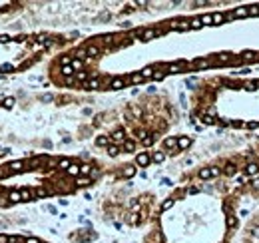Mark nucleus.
<instances>
[{"mask_svg":"<svg viewBox=\"0 0 259 243\" xmlns=\"http://www.w3.org/2000/svg\"><path fill=\"white\" fill-rule=\"evenodd\" d=\"M211 20H213V16H209V14H205V16H203V18H201V24H209V22H211Z\"/></svg>","mask_w":259,"mask_h":243,"instance_id":"obj_34","label":"nucleus"},{"mask_svg":"<svg viewBox=\"0 0 259 243\" xmlns=\"http://www.w3.org/2000/svg\"><path fill=\"white\" fill-rule=\"evenodd\" d=\"M213 22L217 24V22H223V16L221 14H213Z\"/></svg>","mask_w":259,"mask_h":243,"instance_id":"obj_37","label":"nucleus"},{"mask_svg":"<svg viewBox=\"0 0 259 243\" xmlns=\"http://www.w3.org/2000/svg\"><path fill=\"white\" fill-rule=\"evenodd\" d=\"M8 201H10V203L22 201V195H20V191H12V193H10V197H8Z\"/></svg>","mask_w":259,"mask_h":243,"instance_id":"obj_5","label":"nucleus"},{"mask_svg":"<svg viewBox=\"0 0 259 243\" xmlns=\"http://www.w3.org/2000/svg\"><path fill=\"white\" fill-rule=\"evenodd\" d=\"M124 149H126V152H134V149H136V144H134V141H124Z\"/></svg>","mask_w":259,"mask_h":243,"instance_id":"obj_15","label":"nucleus"},{"mask_svg":"<svg viewBox=\"0 0 259 243\" xmlns=\"http://www.w3.org/2000/svg\"><path fill=\"white\" fill-rule=\"evenodd\" d=\"M40 100H42V102H52L54 96H52V94H42V96H40Z\"/></svg>","mask_w":259,"mask_h":243,"instance_id":"obj_26","label":"nucleus"},{"mask_svg":"<svg viewBox=\"0 0 259 243\" xmlns=\"http://www.w3.org/2000/svg\"><path fill=\"white\" fill-rule=\"evenodd\" d=\"M114 140H116V141H124V132H122V129H116V132H114Z\"/></svg>","mask_w":259,"mask_h":243,"instance_id":"obj_16","label":"nucleus"},{"mask_svg":"<svg viewBox=\"0 0 259 243\" xmlns=\"http://www.w3.org/2000/svg\"><path fill=\"white\" fill-rule=\"evenodd\" d=\"M257 171H259V165H257V163H249V165H247V173L255 175Z\"/></svg>","mask_w":259,"mask_h":243,"instance_id":"obj_10","label":"nucleus"},{"mask_svg":"<svg viewBox=\"0 0 259 243\" xmlns=\"http://www.w3.org/2000/svg\"><path fill=\"white\" fill-rule=\"evenodd\" d=\"M98 86H100V82H98V80H90V82L86 84V88H90V90H96Z\"/></svg>","mask_w":259,"mask_h":243,"instance_id":"obj_19","label":"nucleus"},{"mask_svg":"<svg viewBox=\"0 0 259 243\" xmlns=\"http://www.w3.org/2000/svg\"><path fill=\"white\" fill-rule=\"evenodd\" d=\"M154 140H156V137H152V136H148V137H144V145H152V144H154Z\"/></svg>","mask_w":259,"mask_h":243,"instance_id":"obj_30","label":"nucleus"},{"mask_svg":"<svg viewBox=\"0 0 259 243\" xmlns=\"http://www.w3.org/2000/svg\"><path fill=\"white\" fill-rule=\"evenodd\" d=\"M72 68H74V70H80V68H82V60H78V58H76V60H72Z\"/></svg>","mask_w":259,"mask_h":243,"instance_id":"obj_23","label":"nucleus"},{"mask_svg":"<svg viewBox=\"0 0 259 243\" xmlns=\"http://www.w3.org/2000/svg\"><path fill=\"white\" fill-rule=\"evenodd\" d=\"M96 144H98V145H108V137H106V136H100V137L96 140Z\"/></svg>","mask_w":259,"mask_h":243,"instance_id":"obj_21","label":"nucleus"},{"mask_svg":"<svg viewBox=\"0 0 259 243\" xmlns=\"http://www.w3.org/2000/svg\"><path fill=\"white\" fill-rule=\"evenodd\" d=\"M0 72H2V74L12 72V66H10V64H2V66H0Z\"/></svg>","mask_w":259,"mask_h":243,"instance_id":"obj_27","label":"nucleus"},{"mask_svg":"<svg viewBox=\"0 0 259 243\" xmlns=\"http://www.w3.org/2000/svg\"><path fill=\"white\" fill-rule=\"evenodd\" d=\"M110 86H112L114 90H120V88L124 86V80H120V78H118V80H112V84H110Z\"/></svg>","mask_w":259,"mask_h":243,"instance_id":"obj_14","label":"nucleus"},{"mask_svg":"<svg viewBox=\"0 0 259 243\" xmlns=\"http://www.w3.org/2000/svg\"><path fill=\"white\" fill-rule=\"evenodd\" d=\"M249 14L257 16V14H259V6H251V8H249Z\"/></svg>","mask_w":259,"mask_h":243,"instance_id":"obj_36","label":"nucleus"},{"mask_svg":"<svg viewBox=\"0 0 259 243\" xmlns=\"http://www.w3.org/2000/svg\"><path fill=\"white\" fill-rule=\"evenodd\" d=\"M62 74H64V76H68V78H70L72 74H74V68H72V66H62Z\"/></svg>","mask_w":259,"mask_h":243,"instance_id":"obj_12","label":"nucleus"},{"mask_svg":"<svg viewBox=\"0 0 259 243\" xmlns=\"http://www.w3.org/2000/svg\"><path fill=\"white\" fill-rule=\"evenodd\" d=\"M86 52H88V56H98V52H100V50H98L96 46H90V48H88Z\"/></svg>","mask_w":259,"mask_h":243,"instance_id":"obj_20","label":"nucleus"},{"mask_svg":"<svg viewBox=\"0 0 259 243\" xmlns=\"http://www.w3.org/2000/svg\"><path fill=\"white\" fill-rule=\"evenodd\" d=\"M8 167H10L12 171H20V169H22V161H12Z\"/></svg>","mask_w":259,"mask_h":243,"instance_id":"obj_13","label":"nucleus"},{"mask_svg":"<svg viewBox=\"0 0 259 243\" xmlns=\"http://www.w3.org/2000/svg\"><path fill=\"white\" fill-rule=\"evenodd\" d=\"M8 40H10L8 36H0V42H2V44H4V42H8Z\"/></svg>","mask_w":259,"mask_h":243,"instance_id":"obj_44","label":"nucleus"},{"mask_svg":"<svg viewBox=\"0 0 259 243\" xmlns=\"http://www.w3.org/2000/svg\"><path fill=\"white\" fill-rule=\"evenodd\" d=\"M253 187H259V179H255V181H253Z\"/></svg>","mask_w":259,"mask_h":243,"instance_id":"obj_45","label":"nucleus"},{"mask_svg":"<svg viewBox=\"0 0 259 243\" xmlns=\"http://www.w3.org/2000/svg\"><path fill=\"white\" fill-rule=\"evenodd\" d=\"M136 161H138V165H148V163H150V156H148V153H140L138 157H136Z\"/></svg>","mask_w":259,"mask_h":243,"instance_id":"obj_1","label":"nucleus"},{"mask_svg":"<svg viewBox=\"0 0 259 243\" xmlns=\"http://www.w3.org/2000/svg\"><path fill=\"white\" fill-rule=\"evenodd\" d=\"M207 64H209L207 60H195V66H197V68H205Z\"/></svg>","mask_w":259,"mask_h":243,"instance_id":"obj_29","label":"nucleus"},{"mask_svg":"<svg viewBox=\"0 0 259 243\" xmlns=\"http://www.w3.org/2000/svg\"><path fill=\"white\" fill-rule=\"evenodd\" d=\"M172 205H173V199H168V201H164V205H162V209H164V211H165V209H169V207H172Z\"/></svg>","mask_w":259,"mask_h":243,"instance_id":"obj_33","label":"nucleus"},{"mask_svg":"<svg viewBox=\"0 0 259 243\" xmlns=\"http://www.w3.org/2000/svg\"><path fill=\"white\" fill-rule=\"evenodd\" d=\"M90 169H92L90 165H80V173H84V175H86V173H90Z\"/></svg>","mask_w":259,"mask_h":243,"instance_id":"obj_32","label":"nucleus"},{"mask_svg":"<svg viewBox=\"0 0 259 243\" xmlns=\"http://www.w3.org/2000/svg\"><path fill=\"white\" fill-rule=\"evenodd\" d=\"M142 76H144V78H150V76H154V70H152V68H146V70H142Z\"/></svg>","mask_w":259,"mask_h":243,"instance_id":"obj_25","label":"nucleus"},{"mask_svg":"<svg viewBox=\"0 0 259 243\" xmlns=\"http://www.w3.org/2000/svg\"><path fill=\"white\" fill-rule=\"evenodd\" d=\"M164 148H165V149H176V148H177V140H173V137H168V140L164 141Z\"/></svg>","mask_w":259,"mask_h":243,"instance_id":"obj_2","label":"nucleus"},{"mask_svg":"<svg viewBox=\"0 0 259 243\" xmlns=\"http://www.w3.org/2000/svg\"><path fill=\"white\" fill-rule=\"evenodd\" d=\"M66 171H68V173H70V175H78V173H80V165H74V163H72V165L68 167Z\"/></svg>","mask_w":259,"mask_h":243,"instance_id":"obj_9","label":"nucleus"},{"mask_svg":"<svg viewBox=\"0 0 259 243\" xmlns=\"http://www.w3.org/2000/svg\"><path fill=\"white\" fill-rule=\"evenodd\" d=\"M134 173H136V167H134V165H128L124 171H122V175H124V177H132Z\"/></svg>","mask_w":259,"mask_h":243,"instance_id":"obj_6","label":"nucleus"},{"mask_svg":"<svg viewBox=\"0 0 259 243\" xmlns=\"http://www.w3.org/2000/svg\"><path fill=\"white\" fill-rule=\"evenodd\" d=\"M58 165H60L62 169H68V167H70V160H60V161H58Z\"/></svg>","mask_w":259,"mask_h":243,"instance_id":"obj_22","label":"nucleus"},{"mask_svg":"<svg viewBox=\"0 0 259 243\" xmlns=\"http://www.w3.org/2000/svg\"><path fill=\"white\" fill-rule=\"evenodd\" d=\"M156 34H158L156 30H144V32H142V38H144V40H150V38H154Z\"/></svg>","mask_w":259,"mask_h":243,"instance_id":"obj_7","label":"nucleus"},{"mask_svg":"<svg viewBox=\"0 0 259 243\" xmlns=\"http://www.w3.org/2000/svg\"><path fill=\"white\" fill-rule=\"evenodd\" d=\"M78 80L84 82V80H86V74H84V72H78Z\"/></svg>","mask_w":259,"mask_h":243,"instance_id":"obj_42","label":"nucleus"},{"mask_svg":"<svg viewBox=\"0 0 259 243\" xmlns=\"http://www.w3.org/2000/svg\"><path fill=\"white\" fill-rule=\"evenodd\" d=\"M0 106H2V108H12V106H14V98H4Z\"/></svg>","mask_w":259,"mask_h":243,"instance_id":"obj_8","label":"nucleus"},{"mask_svg":"<svg viewBox=\"0 0 259 243\" xmlns=\"http://www.w3.org/2000/svg\"><path fill=\"white\" fill-rule=\"evenodd\" d=\"M189 26H192V28H199V26H201V20H199V18L192 20V22H189Z\"/></svg>","mask_w":259,"mask_h":243,"instance_id":"obj_31","label":"nucleus"},{"mask_svg":"<svg viewBox=\"0 0 259 243\" xmlns=\"http://www.w3.org/2000/svg\"><path fill=\"white\" fill-rule=\"evenodd\" d=\"M88 183H90V179H78V185H88Z\"/></svg>","mask_w":259,"mask_h":243,"instance_id":"obj_39","label":"nucleus"},{"mask_svg":"<svg viewBox=\"0 0 259 243\" xmlns=\"http://www.w3.org/2000/svg\"><path fill=\"white\" fill-rule=\"evenodd\" d=\"M12 173V169H10V167H8V165H2V167H0V177H4V175H6V177H8V175H10Z\"/></svg>","mask_w":259,"mask_h":243,"instance_id":"obj_11","label":"nucleus"},{"mask_svg":"<svg viewBox=\"0 0 259 243\" xmlns=\"http://www.w3.org/2000/svg\"><path fill=\"white\" fill-rule=\"evenodd\" d=\"M189 145H192V140H189V137H180V140H177V148L185 149V148H189Z\"/></svg>","mask_w":259,"mask_h":243,"instance_id":"obj_3","label":"nucleus"},{"mask_svg":"<svg viewBox=\"0 0 259 243\" xmlns=\"http://www.w3.org/2000/svg\"><path fill=\"white\" fill-rule=\"evenodd\" d=\"M164 160H165V153H164V152H156V153H154V161L160 163V161H164Z\"/></svg>","mask_w":259,"mask_h":243,"instance_id":"obj_17","label":"nucleus"},{"mask_svg":"<svg viewBox=\"0 0 259 243\" xmlns=\"http://www.w3.org/2000/svg\"><path fill=\"white\" fill-rule=\"evenodd\" d=\"M247 12H249V10H245V8H237V10H235V16H245Z\"/></svg>","mask_w":259,"mask_h":243,"instance_id":"obj_35","label":"nucleus"},{"mask_svg":"<svg viewBox=\"0 0 259 243\" xmlns=\"http://www.w3.org/2000/svg\"><path fill=\"white\" fill-rule=\"evenodd\" d=\"M20 195H22V201H30V197H32V193L28 189H22V191H20Z\"/></svg>","mask_w":259,"mask_h":243,"instance_id":"obj_18","label":"nucleus"},{"mask_svg":"<svg viewBox=\"0 0 259 243\" xmlns=\"http://www.w3.org/2000/svg\"><path fill=\"white\" fill-rule=\"evenodd\" d=\"M211 175H213V173H211V167H203V169H199V177H201V179H209Z\"/></svg>","mask_w":259,"mask_h":243,"instance_id":"obj_4","label":"nucleus"},{"mask_svg":"<svg viewBox=\"0 0 259 243\" xmlns=\"http://www.w3.org/2000/svg\"><path fill=\"white\" fill-rule=\"evenodd\" d=\"M118 152H120V149H118V145H110V148H108V153H110V156H118Z\"/></svg>","mask_w":259,"mask_h":243,"instance_id":"obj_24","label":"nucleus"},{"mask_svg":"<svg viewBox=\"0 0 259 243\" xmlns=\"http://www.w3.org/2000/svg\"><path fill=\"white\" fill-rule=\"evenodd\" d=\"M24 243H40V241H38V239H36V237H28V239H26V241H24Z\"/></svg>","mask_w":259,"mask_h":243,"instance_id":"obj_41","label":"nucleus"},{"mask_svg":"<svg viewBox=\"0 0 259 243\" xmlns=\"http://www.w3.org/2000/svg\"><path fill=\"white\" fill-rule=\"evenodd\" d=\"M154 78H156V80H162V78H164V72H154Z\"/></svg>","mask_w":259,"mask_h":243,"instance_id":"obj_40","label":"nucleus"},{"mask_svg":"<svg viewBox=\"0 0 259 243\" xmlns=\"http://www.w3.org/2000/svg\"><path fill=\"white\" fill-rule=\"evenodd\" d=\"M130 80L134 82V84H138V82H142V80H144V76H142V74H134V76H132Z\"/></svg>","mask_w":259,"mask_h":243,"instance_id":"obj_28","label":"nucleus"},{"mask_svg":"<svg viewBox=\"0 0 259 243\" xmlns=\"http://www.w3.org/2000/svg\"><path fill=\"white\" fill-rule=\"evenodd\" d=\"M169 72H180V64H173V66H169Z\"/></svg>","mask_w":259,"mask_h":243,"instance_id":"obj_38","label":"nucleus"},{"mask_svg":"<svg viewBox=\"0 0 259 243\" xmlns=\"http://www.w3.org/2000/svg\"><path fill=\"white\" fill-rule=\"evenodd\" d=\"M8 239H10V237H6V235H0V243H8Z\"/></svg>","mask_w":259,"mask_h":243,"instance_id":"obj_43","label":"nucleus"}]
</instances>
